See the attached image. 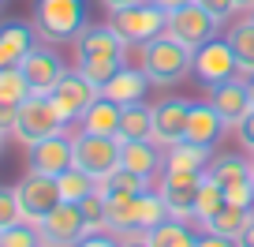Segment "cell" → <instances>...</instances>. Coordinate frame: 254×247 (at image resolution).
Here are the masks:
<instances>
[{
    "instance_id": "4fadbf2b",
    "label": "cell",
    "mask_w": 254,
    "mask_h": 247,
    "mask_svg": "<svg viewBox=\"0 0 254 247\" xmlns=\"http://www.w3.org/2000/svg\"><path fill=\"white\" fill-rule=\"evenodd\" d=\"M187 120H190V101L187 97H165L153 105V143L157 146H176L187 139Z\"/></svg>"
},
{
    "instance_id": "d6a6232c",
    "label": "cell",
    "mask_w": 254,
    "mask_h": 247,
    "mask_svg": "<svg viewBox=\"0 0 254 247\" xmlns=\"http://www.w3.org/2000/svg\"><path fill=\"white\" fill-rule=\"evenodd\" d=\"M41 229L34 221H15L8 229H0V247H41Z\"/></svg>"
},
{
    "instance_id": "6da1fadb",
    "label": "cell",
    "mask_w": 254,
    "mask_h": 247,
    "mask_svg": "<svg viewBox=\"0 0 254 247\" xmlns=\"http://www.w3.org/2000/svg\"><path fill=\"white\" fill-rule=\"evenodd\" d=\"M30 26L49 45L75 41L86 30V4H82V0H34Z\"/></svg>"
},
{
    "instance_id": "836d02e7",
    "label": "cell",
    "mask_w": 254,
    "mask_h": 247,
    "mask_svg": "<svg viewBox=\"0 0 254 247\" xmlns=\"http://www.w3.org/2000/svg\"><path fill=\"white\" fill-rule=\"evenodd\" d=\"M79 206H82V217H86L90 232H109V199H105L101 191L86 195Z\"/></svg>"
},
{
    "instance_id": "ab89813d",
    "label": "cell",
    "mask_w": 254,
    "mask_h": 247,
    "mask_svg": "<svg viewBox=\"0 0 254 247\" xmlns=\"http://www.w3.org/2000/svg\"><path fill=\"white\" fill-rule=\"evenodd\" d=\"M15 120H19V105L0 101V135H15Z\"/></svg>"
},
{
    "instance_id": "5b68a950",
    "label": "cell",
    "mask_w": 254,
    "mask_h": 247,
    "mask_svg": "<svg viewBox=\"0 0 254 247\" xmlns=\"http://www.w3.org/2000/svg\"><path fill=\"white\" fill-rule=\"evenodd\" d=\"M202 180L206 172H190V168H165L157 180L161 199L168 202V214L180 221H194V202H198Z\"/></svg>"
},
{
    "instance_id": "ffe728a7",
    "label": "cell",
    "mask_w": 254,
    "mask_h": 247,
    "mask_svg": "<svg viewBox=\"0 0 254 247\" xmlns=\"http://www.w3.org/2000/svg\"><path fill=\"white\" fill-rule=\"evenodd\" d=\"M224 131V120L221 112L213 109L209 101H190V120H187V139L190 143H202V146H213Z\"/></svg>"
},
{
    "instance_id": "f5cc1de1",
    "label": "cell",
    "mask_w": 254,
    "mask_h": 247,
    "mask_svg": "<svg viewBox=\"0 0 254 247\" xmlns=\"http://www.w3.org/2000/svg\"><path fill=\"white\" fill-rule=\"evenodd\" d=\"M251 19H254V11H251Z\"/></svg>"
},
{
    "instance_id": "816d5d0a",
    "label": "cell",
    "mask_w": 254,
    "mask_h": 247,
    "mask_svg": "<svg viewBox=\"0 0 254 247\" xmlns=\"http://www.w3.org/2000/svg\"><path fill=\"white\" fill-rule=\"evenodd\" d=\"M41 247H56V244H41Z\"/></svg>"
},
{
    "instance_id": "4dcf8cb0",
    "label": "cell",
    "mask_w": 254,
    "mask_h": 247,
    "mask_svg": "<svg viewBox=\"0 0 254 247\" xmlns=\"http://www.w3.org/2000/svg\"><path fill=\"white\" fill-rule=\"evenodd\" d=\"M224 202H228L224 187H221L217 180H209V176H206V180H202V191H198V202H194V221L206 229V225L217 217V210H221Z\"/></svg>"
},
{
    "instance_id": "603a6c76",
    "label": "cell",
    "mask_w": 254,
    "mask_h": 247,
    "mask_svg": "<svg viewBox=\"0 0 254 247\" xmlns=\"http://www.w3.org/2000/svg\"><path fill=\"white\" fill-rule=\"evenodd\" d=\"M109 199V232L112 236H131L138 229V195H105Z\"/></svg>"
},
{
    "instance_id": "7402d4cb",
    "label": "cell",
    "mask_w": 254,
    "mask_h": 247,
    "mask_svg": "<svg viewBox=\"0 0 254 247\" xmlns=\"http://www.w3.org/2000/svg\"><path fill=\"white\" fill-rule=\"evenodd\" d=\"M120 112H124V105L109 101V97H97V101L79 116V128L90 131V135H112V139H116V131H120Z\"/></svg>"
},
{
    "instance_id": "e575fe53",
    "label": "cell",
    "mask_w": 254,
    "mask_h": 247,
    "mask_svg": "<svg viewBox=\"0 0 254 247\" xmlns=\"http://www.w3.org/2000/svg\"><path fill=\"white\" fill-rule=\"evenodd\" d=\"M30 97V86H26V75L19 68H8L0 72V101H11V105H23Z\"/></svg>"
},
{
    "instance_id": "db71d44e",
    "label": "cell",
    "mask_w": 254,
    "mask_h": 247,
    "mask_svg": "<svg viewBox=\"0 0 254 247\" xmlns=\"http://www.w3.org/2000/svg\"><path fill=\"white\" fill-rule=\"evenodd\" d=\"M251 165H254V158H251Z\"/></svg>"
},
{
    "instance_id": "60d3db41",
    "label": "cell",
    "mask_w": 254,
    "mask_h": 247,
    "mask_svg": "<svg viewBox=\"0 0 254 247\" xmlns=\"http://www.w3.org/2000/svg\"><path fill=\"white\" fill-rule=\"evenodd\" d=\"M75 247H120V240H112L109 232H90V236H82Z\"/></svg>"
},
{
    "instance_id": "3957f363",
    "label": "cell",
    "mask_w": 254,
    "mask_h": 247,
    "mask_svg": "<svg viewBox=\"0 0 254 247\" xmlns=\"http://www.w3.org/2000/svg\"><path fill=\"white\" fill-rule=\"evenodd\" d=\"M109 26L127 41V45H146L153 41L157 34H165V23H168V11L157 8L153 0H138L131 8H120V11H109Z\"/></svg>"
},
{
    "instance_id": "bcb514c9",
    "label": "cell",
    "mask_w": 254,
    "mask_h": 247,
    "mask_svg": "<svg viewBox=\"0 0 254 247\" xmlns=\"http://www.w3.org/2000/svg\"><path fill=\"white\" fill-rule=\"evenodd\" d=\"M157 8H165V11H176V8H183V4H190V0H153Z\"/></svg>"
},
{
    "instance_id": "f907efd6",
    "label": "cell",
    "mask_w": 254,
    "mask_h": 247,
    "mask_svg": "<svg viewBox=\"0 0 254 247\" xmlns=\"http://www.w3.org/2000/svg\"><path fill=\"white\" fill-rule=\"evenodd\" d=\"M0 150H4V135H0Z\"/></svg>"
},
{
    "instance_id": "f35d334b",
    "label": "cell",
    "mask_w": 254,
    "mask_h": 247,
    "mask_svg": "<svg viewBox=\"0 0 254 247\" xmlns=\"http://www.w3.org/2000/svg\"><path fill=\"white\" fill-rule=\"evenodd\" d=\"M236 135H239V146H243V150L254 158V109H251V112H247V116L236 124Z\"/></svg>"
},
{
    "instance_id": "9a60e30c",
    "label": "cell",
    "mask_w": 254,
    "mask_h": 247,
    "mask_svg": "<svg viewBox=\"0 0 254 247\" xmlns=\"http://www.w3.org/2000/svg\"><path fill=\"white\" fill-rule=\"evenodd\" d=\"M206 101L213 105L217 112H221L224 128H236L239 120H243L247 112L254 109V105H251V90H247V79H228V82H217V86H209Z\"/></svg>"
},
{
    "instance_id": "83f0119b",
    "label": "cell",
    "mask_w": 254,
    "mask_h": 247,
    "mask_svg": "<svg viewBox=\"0 0 254 247\" xmlns=\"http://www.w3.org/2000/svg\"><path fill=\"white\" fill-rule=\"evenodd\" d=\"M116 139H153V109L150 105H142V101L124 105Z\"/></svg>"
},
{
    "instance_id": "30bf717a",
    "label": "cell",
    "mask_w": 254,
    "mask_h": 247,
    "mask_svg": "<svg viewBox=\"0 0 254 247\" xmlns=\"http://www.w3.org/2000/svg\"><path fill=\"white\" fill-rule=\"evenodd\" d=\"M190 72L198 75V82L206 90L217 86V82L236 79L239 64H236V53H232L228 38H213V41H206L202 49H194V68H190Z\"/></svg>"
},
{
    "instance_id": "f6af8a7d",
    "label": "cell",
    "mask_w": 254,
    "mask_h": 247,
    "mask_svg": "<svg viewBox=\"0 0 254 247\" xmlns=\"http://www.w3.org/2000/svg\"><path fill=\"white\" fill-rule=\"evenodd\" d=\"M109 11H120V8H131V4H138V0H101Z\"/></svg>"
},
{
    "instance_id": "b9f144b4",
    "label": "cell",
    "mask_w": 254,
    "mask_h": 247,
    "mask_svg": "<svg viewBox=\"0 0 254 247\" xmlns=\"http://www.w3.org/2000/svg\"><path fill=\"white\" fill-rule=\"evenodd\" d=\"M198 247H239V244H236V240H228V236H221V232H202Z\"/></svg>"
},
{
    "instance_id": "8992f818",
    "label": "cell",
    "mask_w": 254,
    "mask_h": 247,
    "mask_svg": "<svg viewBox=\"0 0 254 247\" xmlns=\"http://www.w3.org/2000/svg\"><path fill=\"white\" fill-rule=\"evenodd\" d=\"M217 30H221V23L206 8H198L194 0L183 4V8H176V11H168V23H165V34L176 38L180 45H187V49H202L206 41L217 38Z\"/></svg>"
},
{
    "instance_id": "ba28073f",
    "label": "cell",
    "mask_w": 254,
    "mask_h": 247,
    "mask_svg": "<svg viewBox=\"0 0 254 247\" xmlns=\"http://www.w3.org/2000/svg\"><path fill=\"white\" fill-rule=\"evenodd\" d=\"M75 168L90 172L94 180H105L112 168H120V139L79 131L75 135Z\"/></svg>"
},
{
    "instance_id": "ac0fdd59",
    "label": "cell",
    "mask_w": 254,
    "mask_h": 247,
    "mask_svg": "<svg viewBox=\"0 0 254 247\" xmlns=\"http://www.w3.org/2000/svg\"><path fill=\"white\" fill-rule=\"evenodd\" d=\"M146 86H150V75H146L142 68H120L101 86V97H109V101H116V105H135V101L146 97Z\"/></svg>"
},
{
    "instance_id": "1f68e13d",
    "label": "cell",
    "mask_w": 254,
    "mask_h": 247,
    "mask_svg": "<svg viewBox=\"0 0 254 247\" xmlns=\"http://www.w3.org/2000/svg\"><path fill=\"white\" fill-rule=\"evenodd\" d=\"M168 202L161 199V191H138V229L142 232H150V229H157L161 221H168Z\"/></svg>"
},
{
    "instance_id": "5bb4252c",
    "label": "cell",
    "mask_w": 254,
    "mask_h": 247,
    "mask_svg": "<svg viewBox=\"0 0 254 247\" xmlns=\"http://www.w3.org/2000/svg\"><path fill=\"white\" fill-rule=\"evenodd\" d=\"M26 154H30V168L34 172L60 176L64 168L75 165V139L60 131V135H49V139H41V143L26 146Z\"/></svg>"
},
{
    "instance_id": "c3c4849f",
    "label": "cell",
    "mask_w": 254,
    "mask_h": 247,
    "mask_svg": "<svg viewBox=\"0 0 254 247\" xmlns=\"http://www.w3.org/2000/svg\"><path fill=\"white\" fill-rule=\"evenodd\" d=\"M247 90H251V105H254V75L247 79Z\"/></svg>"
},
{
    "instance_id": "277c9868",
    "label": "cell",
    "mask_w": 254,
    "mask_h": 247,
    "mask_svg": "<svg viewBox=\"0 0 254 247\" xmlns=\"http://www.w3.org/2000/svg\"><path fill=\"white\" fill-rule=\"evenodd\" d=\"M15 191H19V210H23V221H34V225H41V221H45V217L64 202L56 176L34 172V168L15 183Z\"/></svg>"
},
{
    "instance_id": "74e56055",
    "label": "cell",
    "mask_w": 254,
    "mask_h": 247,
    "mask_svg": "<svg viewBox=\"0 0 254 247\" xmlns=\"http://www.w3.org/2000/svg\"><path fill=\"white\" fill-rule=\"evenodd\" d=\"M194 4H198V8H206L217 23H224V19L236 15V0H194Z\"/></svg>"
},
{
    "instance_id": "681fc988",
    "label": "cell",
    "mask_w": 254,
    "mask_h": 247,
    "mask_svg": "<svg viewBox=\"0 0 254 247\" xmlns=\"http://www.w3.org/2000/svg\"><path fill=\"white\" fill-rule=\"evenodd\" d=\"M4 4H8V0H0V11H4Z\"/></svg>"
},
{
    "instance_id": "8fae6325",
    "label": "cell",
    "mask_w": 254,
    "mask_h": 247,
    "mask_svg": "<svg viewBox=\"0 0 254 247\" xmlns=\"http://www.w3.org/2000/svg\"><path fill=\"white\" fill-rule=\"evenodd\" d=\"M38 229H41V240H45V244H56V247H75L82 236H90V225H86V217H82L79 202H60Z\"/></svg>"
},
{
    "instance_id": "44dd1931",
    "label": "cell",
    "mask_w": 254,
    "mask_h": 247,
    "mask_svg": "<svg viewBox=\"0 0 254 247\" xmlns=\"http://www.w3.org/2000/svg\"><path fill=\"white\" fill-rule=\"evenodd\" d=\"M209 180H217L228 191V187H239V183H254V165L243 158V154H217L206 168Z\"/></svg>"
},
{
    "instance_id": "d4e9b609",
    "label": "cell",
    "mask_w": 254,
    "mask_h": 247,
    "mask_svg": "<svg viewBox=\"0 0 254 247\" xmlns=\"http://www.w3.org/2000/svg\"><path fill=\"white\" fill-rule=\"evenodd\" d=\"M228 45H232V53H236L239 75L251 79V75H254V19H239V23H232Z\"/></svg>"
},
{
    "instance_id": "d590c367",
    "label": "cell",
    "mask_w": 254,
    "mask_h": 247,
    "mask_svg": "<svg viewBox=\"0 0 254 247\" xmlns=\"http://www.w3.org/2000/svg\"><path fill=\"white\" fill-rule=\"evenodd\" d=\"M75 68H79V72L86 75V79L94 82L97 90H101L105 82H109L112 75H116L120 68H124V60H75Z\"/></svg>"
},
{
    "instance_id": "2e32d148",
    "label": "cell",
    "mask_w": 254,
    "mask_h": 247,
    "mask_svg": "<svg viewBox=\"0 0 254 247\" xmlns=\"http://www.w3.org/2000/svg\"><path fill=\"white\" fill-rule=\"evenodd\" d=\"M124 45L112 26H86L75 38V60H124Z\"/></svg>"
},
{
    "instance_id": "cb8c5ba5",
    "label": "cell",
    "mask_w": 254,
    "mask_h": 247,
    "mask_svg": "<svg viewBox=\"0 0 254 247\" xmlns=\"http://www.w3.org/2000/svg\"><path fill=\"white\" fill-rule=\"evenodd\" d=\"M209 161H213V146L190 143V139H180L176 146H168L165 168H190V172H206Z\"/></svg>"
},
{
    "instance_id": "7dc6e473",
    "label": "cell",
    "mask_w": 254,
    "mask_h": 247,
    "mask_svg": "<svg viewBox=\"0 0 254 247\" xmlns=\"http://www.w3.org/2000/svg\"><path fill=\"white\" fill-rule=\"evenodd\" d=\"M236 11H254V0H236Z\"/></svg>"
},
{
    "instance_id": "8d00e7d4",
    "label": "cell",
    "mask_w": 254,
    "mask_h": 247,
    "mask_svg": "<svg viewBox=\"0 0 254 247\" xmlns=\"http://www.w3.org/2000/svg\"><path fill=\"white\" fill-rule=\"evenodd\" d=\"M23 221V210H19V191L15 187H4L0 183V229Z\"/></svg>"
},
{
    "instance_id": "7a4b0ae2",
    "label": "cell",
    "mask_w": 254,
    "mask_h": 247,
    "mask_svg": "<svg viewBox=\"0 0 254 247\" xmlns=\"http://www.w3.org/2000/svg\"><path fill=\"white\" fill-rule=\"evenodd\" d=\"M190 68H194V49L180 45V41L168 38V34H157L153 41L142 45V72L150 75V82H157V86L180 82Z\"/></svg>"
},
{
    "instance_id": "484cf974",
    "label": "cell",
    "mask_w": 254,
    "mask_h": 247,
    "mask_svg": "<svg viewBox=\"0 0 254 247\" xmlns=\"http://www.w3.org/2000/svg\"><path fill=\"white\" fill-rule=\"evenodd\" d=\"M146 240H150V247H198V236H194V229H190L187 221H180V217H168V221H161L157 229L146 232Z\"/></svg>"
},
{
    "instance_id": "7bdbcfd3",
    "label": "cell",
    "mask_w": 254,
    "mask_h": 247,
    "mask_svg": "<svg viewBox=\"0 0 254 247\" xmlns=\"http://www.w3.org/2000/svg\"><path fill=\"white\" fill-rule=\"evenodd\" d=\"M120 247H150L146 232H131V236H120Z\"/></svg>"
},
{
    "instance_id": "9c48e42d",
    "label": "cell",
    "mask_w": 254,
    "mask_h": 247,
    "mask_svg": "<svg viewBox=\"0 0 254 247\" xmlns=\"http://www.w3.org/2000/svg\"><path fill=\"white\" fill-rule=\"evenodd\" d=\"M97 97H101V90L75 68V72H64V79L56 82V90L49 94V101H53V109L60 112L64 124H71V120H79Z\"/></svg>"
},
{
    "instance_id": "7c38bea8",
    "label": "cell",
    "mask_w": 254,
    "mask_h": 247,
    "mask_svg": "<svg viewBox=\"0 0 254 247\" xmlns=\"http://www.w3.org/2000/svg\"><path fill=\"white\" fill-rule=\"evenodd\" d=\"M19 72L26 75V86H30V94H41V97H49L56 90V82L64 79V60L53 53V49H38L34 45L30 53H26V60L19 64Z\"/></svg>"
},
{
    "instance_id": "52a82bcc",
    "label": "cell",
    "mask_w": 254,
    "mask_h": 247,
    "mask_svg": "<svg viewBox=\"0 0 254 247\" xmlns=\"http://www.w3.org/2000/svg\"><path fill=\"white\" fill-rule=\"evenodd\" d=\"M64 131V120L60 112L53 109V101L41 94H30L23 105H19V120H15V139L23 146H34L49 135H60Z\"/></svg>"
},
{
    "instance_id": "e0dca14e",
    "label": "cell",
    "mask_w": 254,
    "mask_h": 247,
    "mask_svg": "<svg viewBox=\"0 0 254 247\" xmlns=\"http://www.w3.org/2000/svg\"><path fill=\"white\" fill-rule=\"evenodd\" d=\"M120 165L153 180L161 168V146L153 139H120Z\"/></svg>"
},
{
    "instance_id": "f546056e",
    "label": "cell",
    "mask_w": 254,
    "mask_h": 247,
    "mask_svg": "<svg viewBox=\"0 0 254 247\" xmlns=\"http://www.w3.org/2000/svg\"><path fill=\"white\" fill-rule=\"evenodd\" d=\"M56 183H60V195H64V202H82L86 195H94L97 191V180L90 172H82V168H64L60 176H56Z\"/></svg>"
},
{
    "instance_id": "f1b7e54d",
    "label": "cell",
    "mask_w": 254,
    "mask_h": 247,
    "mask_svg": "<svg viewBox=\"0 0 254 247\" xmlns=\"http://www.w3.org/2000/svg\"><path fill=\"white\" fill-rule=\"evenodd\" d=\"M97 191L101 195H138V191H150V180L120 165V168H112L105 180H97Z\"/></svg>"
},
{
    "instance_id": "4316f807",
    "label": "cell",
    "mask_w": 254,
    "mask_h": 247,
    "mask_svg": "<svg viewBox=\"0 0 254 247\" xmlns=\"http://www.w3.org/2000/svg\"><path fill=\"white\" fill-rule=\"evenodd\" d=\"M254 221V210L251 206H236V202H224L221 210H217V217L206 225V232H221V236L228 240H239L243 236V229Z\"/></svg>"
},
{
    "instance_id": "ee69618b",
    "label": "cell",
    "mask_w": 254,
    "mask_h": 247,
    "mask_svg": "<svg viewBox=\"0 0 254 247\" xmlns=\"http://www.w3.org/2000/svg\"><path fill=\"white\" fill-rule=\"evenodd\" d=\"M236 244H239V247H254V221H251V225L243 229V236H239Z\"/></svg>"
},
{
    "instance_id": "d6986e66",
    "label": "cell",
    "mask_w": 254,
    "mask_h": 247,
    "mask_svg": "<svg viewBox=\"0 0 254 247\" xmlns=\"http://www.w3.org/2000/svg\"><path fill=\"white\" fill-rule=\"evenodd\" d=\"M30 49H34V26H26V23H4V26H0V72L19 68Z\"/></svg>"
}]
</instances>
